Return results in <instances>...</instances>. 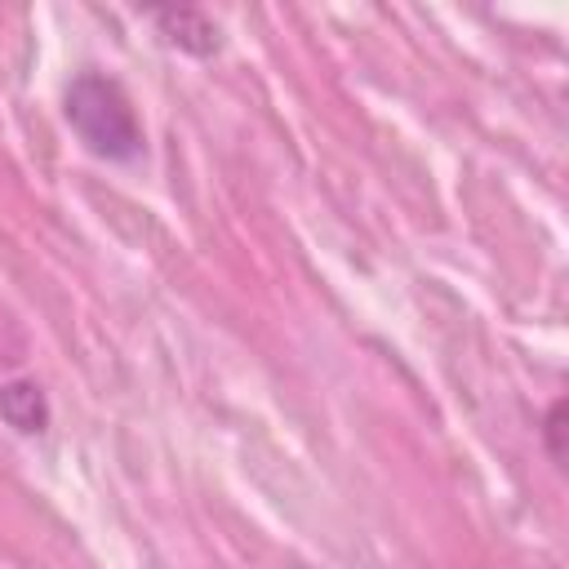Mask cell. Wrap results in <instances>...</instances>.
<instances>
[{"label": "cell", "instance_id": "3957f363", "mask_svg": "<svg viewBox=\"0 0 569 569\" xmlns=\"http://www.w3.org/2000/svg\"><path fill=\"white\" fill-rule=\"evenodd\" d=\"M156 27L160 31H173L169 40L187 53H213L218 49V27L204 22V13H191V9H178V13H156Z\"/></svg>", "mask_w": 569, "mask_h": 569}, {"label": "cell", "instance_id": "6da1fadb", "mask_svg": "<svg viewBox=\"0 0 569 569\" xmlns=\"http://www.w3.org/2000/svg\"><path fill=\"white\" fill-rule=\"evenodd\" d=\"M62 116L76 138L102 160H138L142 124L124 93V84L107 71H80L62 93Z\"/></svg>", "mask_w": 569, "mask_h": 569}, {"label": "cell", "instance_id": "7a4b0ae2", "mask_svg": "<svg viewBox=\"0 0 569 569\" xmlns=\"http://www.w3.org/2000/svg\"><path fill=\"white\" fill-rule=\"evenodd\" d=\"M0 418L13 431H22V436H40L49 427V405H44V396H40L36 382L18 378V382H4L0 387Z\"/></svg>", "mask_w": 569, "mask_h": 569}]
</instances>
